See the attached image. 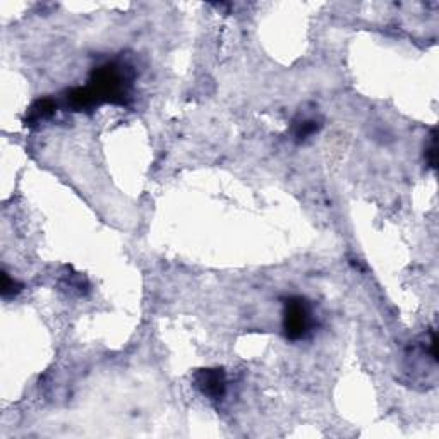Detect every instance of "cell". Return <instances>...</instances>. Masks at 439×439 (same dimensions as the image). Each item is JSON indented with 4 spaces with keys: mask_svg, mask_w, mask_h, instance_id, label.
I'll return each mask as SVG.
<instances>
[{
    "mask_svg": "<svg viewBox=\"0 0 439 439\" xmlns=\"http://www.w3.org/2000/svg\"><path fill=\"white\" fill-rule=\"evenodd\" d=\"M134 78H136V73L133 66L124 61H113L96 67L90 78V84L84 88L95 107H98L100 103L125 107L130 100Z\"/></svg>",
    "mask_w": 439,
    "mask_h": 439,
    "instance_id": "cell-1",
    "label": "cell"
},
{
    "mask_svg": "<svg viewBox=\"0 0 439 439\" xmlns=\"http://www.w3.org/2000/svg\"><path fill=\"white\" fill-rule=\"evenodd\" d=\"M316 328L312 304L301 295H290L284 299V333L290 341L309 339Z\"/></svg>",
    "mask_w": 439,
    "mask_h": 439,
    "instance_id": "cell-2",
    "label": "cell"
},
{
    "mask_svg": "<svg viewBox=\"0 0 439 439\" xmlns=\"http://www.w3.org/2000/svg\"><path fill=\"white\" fill-rule=\"evenodd\" d=\"M192 383L196 390L202 396L218 402L223 400L227 395V386H229V379L223 367H205V369H197L192 376Z\"/></svg>",
    "mask_w": 439,
    "mask_h": 439,
    "instance_id": "cell-3",
    "label": "cell"
},
{
    "mask_svg": "<svg viewBox=\"0 0 439 439\" xmlns=\"http://www.w3.org/2000/svg\"><path fill=\"white\" fill-rule=\"evenodd\" d=\"M55 112H57V101L52 98H40L29 107L24 122H26V125H29V128H33V125H38L41 124V122L52 119Z\"/></svg>",
    "mask_w": 439,
    "mask_h": 439,
    "instance_id": "cell-4",
    "label": "cell"
},
{
    "mask_svg": "<svg viewBox=\"0 0 439 439\" xmlns=\"http://www.w3.org/2000/svg\"><path fill=\"white\" fill-rule=\"evenodd\" d=\"M321 125H323L321 124V120L314 119V117H299V119L294 120L292 125L294 141L302 145V143H306L307 139H311L312 136H316V134L319 133Z\"/></svg>",
    "mask_w": 439,
    "mask_h": 439,
    "instance_id": "cell-5",
    "label": "cell"
},
{
    "mask_svg": "<svg viewBox=\"0 0 439 439\" xmlns=\"http://www.w3.org/2000/svg\"><path fill=\"white\" fill-rule=\"evenodd\" d=\"M24 286L23 284H19L16 278H12L7 272H2V297L4 299H11L16 297Z\"/></svg>",
    "mask_w": 439,
    "mask_h": 439,
    "instance_id": "cell-6",
    "label": "cell"
},
{
    "mask_svg": "<svg viewBox=\"0 0 439 439\" xmlns=\"http://www.w3.org/2000/svg\"><path fill=\"white\" fill-rule=\"evenodd\" d=\"M425 162L430 168H436V130H430L429 136V145L425 146Z\"/></svg>",
    "mask_w": 439,
    "mask_h": 439,
    "instance_id": "cell-7",
    "label": "cell"
}]
</instances>
